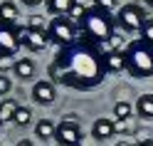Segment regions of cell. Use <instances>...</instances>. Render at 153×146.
Listing matches in <instances>:
<instances>
[{"label": "cell", "mask_w": 153, "mask_h": 146, "mask_svg": "<svg viewBox=\"0 0 153 146\" xmlns=\"http://www.w3.org/2000/svg\"><path fill=\"white\" fill-rule=\"evenodd\" d=\"M104 74H106V70H104V55L99 52V47L84 42L82 37L76 42L62 47L50 64L52 82H59V84L79 89V92L99 87Z\"/></svg>", "instance_id": "obj_1"}, {"label": "cell", "mask_w": 153, "mask_h": 146, "mask_svg": "<svg viewBox=\"0 0 153 146\" xmlns=\"http://www.w3.org/2000/svg\"><path fill=\"white\" fill-rule=\"evenodd\" d=\"M114 30H116V27H114L111 13H104V10H99V7H87L84 20L79 22V37L84 42L94 45V47L109 42Z\"/></svg>", "instance_id": "obj_2"}, {"label": "cell", "mask_w": 153, "mask_h": 146, "mask_svg": "<svg viewBox=\"0 0 153 146\" xmlns=\"http://www.w3.org/2000/svg\"><path fill=\"white\" fill-rule=\"evenodd\" d=\"M126 72L136 79H146V77H153V45L136 40L126 47Z\"/></svg>", "instance_id": "obj_3"}, {"label": "cell", "mask_w": 153, "mask_h": 146, "mask_svg": "<svg viewBox=\"0 0 153 146\" xmlns=\"http://www.w3.org/2000/svg\"><path fill=\"white\" fill-rule=\"evenodd\" d=\"M47 35H50V40L57 42L59 47H67L79 40V32H76V25L69 20V17H54V20L47 25Z\"/></svg>", "instance_id": "obj_4"}, {"label": "cell", "mask_w": 153, "mask_h": 146, "mask_svg": "<svg viewBox=\"0 0 153 146\" xmlns=\"http://www.w3.org/2000/svg\"><path fill=\"white\" fill-rule=\"evenodd\" d=\"M116 20L121 25V30H126V32H141V27L146 25L148 17H146V13H143L136 3H128V5H123L119 10Z\"/></svg>", "instance_id": "obj_5"}, {"label": "cell", "mask_w": 153, "mask_h": 146, "mask_svg": "<svg viewBox=\"0 0 153 146\" xmlns=\"http://www.w3.org/2000/svg\"><path fill=\"white\" fill-rule=\"evenodd\" d=\"M20 35H17V25L0 22V57H15L20 50Z\"/></svg>", "instance_id": "obj_6"}, {"label": "cell", "mask_w": 153, "mask_h": 146, "mask_svg": "<svg viewBox=\"0 0 153 146\" xmlns=\"http://www.w3.org/2000/svg\"><path fill=\"white\" fill-rule=\"evenodd\" d=\"M17 35H20V45H25L30 52H42L45 47L52 42L47 32H37V30H30L27 25H17Z\"/></svg>", "instance_id": "obj_7"}, {"label": "cell", "mask_w": 153, "mask_h": 146, "mask_svg": "<svg viewBox=\"0 0 153 146\" xmlns=\"http://www.w3.org/2000/svg\"><path fill=\"white\" fill-rule=\"evenodd\" d=\"M54 139H57L59 146H74V144L82 141V126L76 124L74 119H64L62 124H57Z\"/></svg>", "instance_id": "obj_8"}, {"label": "cell", "mask_w": 153, "mask_h": 146, "mask_svg": "<svg viewBox=\"0 0 153 146\" xmlns=\"http://www.w3.org/2000/svg\"><path fill=\"white\" fill-rule=\"evenodd\" d=\"M54 97H57V89H54V82H52V79L35 82V87H32V99H35L37 104H52Z\"/></svg>", "instance_id": "obj_9"}, {"label": "cell", "mask_w": 153, "mask_h": 146, "mask_svg": "<svg viewBox=\"0 0 153 146\" xmlns=\"http://www.w3.org/2000/svg\"><path fill=\"white\" fill-rule=\"evenodd\" d=\"M114 124H116V121H111L109 116H99V119L94 121V126H91V136L99 139V141L111 139V136L116 134V126H114Z\"/></svg>", "instance_id": "obj_10"}, {"label": "cell", "mask_w": 153, "mask_h": 146, "mask_svg": "<svg viewBox=\"0 0 153 146\" xmlns=\"http://www.w3.org/2000/svg\"><path fill=\"white\" fill-rule=\"evenodd\" d=\"M104 70H106V74L123 72V70H126V57H123V52H111V55H104Z\"/></svg>", "instance_id": "obj_11"}, {"label": "cell", "mask_w": 153, "mask_h": 146, "mask_svg": "<svg viewBox=\"0 0 153 146\" xmlns=\"http://www.w3.org/2000/svg\"><path fill=\"white\" fill-rule=\"evenodd\" d=\"M136 114L146 121L153 119V94H141L136 99Z\"/></svg>", "instance_id": "obj_12"}, {"label": "cell", "mask_w": 153, "mask_h": 146, "mask_svg": "<svg viewBox=\"0 0 153 146\" xmlns=\"http://www.w3.org/2000/svg\"><path fill=\"white\" fill-rule=\"evenodd\" d=\"M72 5H74V0H45V10L50 15H59V17L69 13Z\"/></svg>", "instance_id": "obj_13"}, {"label": "cell", "mask_w": 153, "mask_h": 146, "mask_svg": "<svg viewBox=\"0 0 153 146\" xmlns=\"http://www.w3.org/2000/svg\"><path fill=\"white\" fill-rule=\"evenodd\" d=\"M15 74L20 77L22 82L32 79V77H35V62L30 60V57H20V60L15 62Z\"/></svg>", "instance_id": "obj_14"}, {"label": "cell", "mask_w": 153, "mask_h": 146, "mask_svg": "<svg viewBox=\"0 0 153 146\" xmlns=\"http://www.w3.org/2000/svg\"><path fill=\"white\" fill-rule=\"evenodd\" d=\"M17 17H20V13H17V5L13 3V0L0 3V22H10V25H15Z\"/></svg>", "instance_id": "obj_15"}, {"label": "cell", "mask_w": 153, "mask_h": 146, "mask_svg": "<svg viewBox=\"0 0 153 146\" xmlns=\"http://www.w3.org/2000/svg\"><path fill=\"white\" fill-rule=\"evenodd\" d=\"M54 131H57V126H54V121H50V119H40L37 121V126H35V136L37 139H52L54 136Z\"/></svg>", "instance_id": "obj_16"}, {"label": "cell", "mask_w": 153, "mask_h": 146, "mask_svg": "<svg viewBox=\"0 0 153 146\" xmlns=\"http://www.w3.org/2000/svg\"><path fill=\"white\" fill-rule=\"evenodd\" d=\"M17 109H20V106H17L15 99H3L0 102V121H13Z\"/></svg>", "instance_id": "obj_17"}, {"label": "cell", "mask_w": 153, "mask_h": 146, "mask_svg": "<svg viewBox=\"0 0 153 146\" xmlns=\"http://www.w3.org/2000/svg\"><path fill=\"white\" fill-rule=\"evenodd\" d=\"M133 109H136V106H131V102L121 99V102L114 104V116H116L119 121H128V119H131V114H133Z\"/></svg>", "instance_id": "obj_18"}, {"label": "cell", "mask_w": 153, "mask_h": 146, "mask_svg": "<svg viewBox=\"0 0 153 146\" xmlns=\"http://www.w3.org/2000/svg\"><path fill=\"white\" fill-rule=\"evenodd\" d=\"M27 27H30V30H37V32H47L45 15H30V20H27Z\"/></svg>", "instance_id": "obj_19"}, {"label": "cell", "mask_w": 153, "mask_h": 146, "mask_svg": "<svg viewBox=\"0 0 153 146\" xmlns=\"http://www.w3.org/2000/svg\"><path fill=\"white\" fill-rule=\"evenodd\" d=\"M84 13H87V7H84V5H76V3H74V5H72V10L67 13V17H69V20L76 25V22H82V20H84Z\"/></svg>", "instance_id": "obj_20"}, {"label": "cell", "mask_w": 153, "mask_h": 146, "mask_svg": "<svg viewBox=\"0 0 153 146\" xmlns=\"http://www.w3.org/2000/svg\"><path fill=\"white\" fill-rule=\"evenodd\" d=\"M30 119H32V112L27 109V106H20V109H17V114H15V124L17 126H25V124H30Z\"/></svg>", "instance_id": "obj_21"}, {"label": "cell", "mask_w": 153, "mask_h": 146, "mask_svg": "<svg viewBox=\"0 0 153 146\" xmlns=\"http://www.w3.org/2000/svg\"><path fill=\"white\" fill-rule=\"evenodd\" d=\"M141 40L148 42V45H153V17H148L146 25L141 27Z\"/></svg>", "instance_id": "obj_22"}, {"label": "cell", "mask_w": 153, "mask_h": 146, "mask_svg": "<svg viewBox=\"0 0 153 146\" xmlns=\"http://www.w3.org/2000/svg\"><path fill=\"white\" fill-rule=\"evenodd\" d=\"M111 47H114V52H126L123 50V32H119V30H114V35H111Z\"/></svg>", "instance_id": "obj_23"}, {"label": "cell", "mask_w": 153, "mask_h": 146, "mask_svg": "<svg viewBox=\"0 0 153 146\" xmlns=\"http://www.w3.org/2000/svg\"><path fill=\"white\" fill-rule=\"evenodd\" d=\"M15 57H0V74H7V70H15Z\"/></svg>", "instance_id": "obj_24"}, {"label": "cell", "mask_w": 153, "mask_h": 146, "mask_svg": "<svg viewBox=\"0 0 153 146\" xmlns=\"http://www.w3.org/2000/svg\"><path fill=\"white\" fill-rule=\"evenodd\" d=\"M94 7H99L104 13H111L116 7V0H94Z\"/></svg>", "instance_id": "obj_25"}, {"label": "cell", "mask_w": 153, "mask_h": 146, "mask_svg": "<svg viewBox=\"0 0 153 146\" xmlns=\"http://www.w3.org/2000/svg\"><path fill=\"white\" fill-rule=\"evenodd\" d=\"M13 89V82H10V77H5V74H0V97H5L7 92Z\"/></svg>", "instance_id": "obj_26"}, {"label": "cell", "mask_w": 153, "mask_h": 146, "mask_svg": "<svg viewBox=\"0 0 153 146\" xmlns=\"http://www.w3.org/2000/svg\"><path fill=\"white\" fill-rule=\"evenodd\" d=\"M114 126H116V134H128L131 131V124L128 121H116Z\"/></svg>", "instance_id": "obj_27"}, {"label": "cell", "mask_w": 153, "mask_h": 146, "mask_svg": "<svg viewBox=\"0 0 153 146\" xmlns=\"http://www.w3.org/2000/svg\"><path fill=\"white\" fill-rule=\"evenodd\" d=\"M136 136H138V144H143V141H148V139H151V131L138 129V131H136Z\"/></svg>", "instance_id": "obj_28"}, {"label": "cell", "mask_w": 153, "mask_h": 146, "mask_svg": "<svg viewBox=\"0 0 153 146\" xmlns=\"http://www.w3.org/2000/svg\"><path fill=\"white\" fill-rule=\"evenodd\" d=\"M25 5H30V7H35V5H40V3H45V0H22Z\"/></svg>", "instance_id": "obj_29"}, {"label": "cell", "mask_w": 153, "mask_h": 146, "mask_svg": "<svg viewBox=\"0 0 153 146\" xmlns=\"http://www.w3.org/2000/svg\"><path fill=\"white\" fill-rule=\"evenodd\" d=\"M17 146H35L30 139H22V141H17Z\"/></svg>", "instance_id": "obj_30"}, {"label": "cell", "mask_w": 153, "mask_h": 146, "mask_svg": "<svg viewBox=\"0 0 153 146\" xmlns=\"http://www.w3.org/2000/svg\"><path fill=\"white\" fill-rule=\"evenodd\" d=\"M143 146H153V139H148V141H143Z\"/></svg>", "instance_id": "obj_31"}, {"label": "cell", "mask_w": 153, "mask_h": 146, "mask_svg": "<svg viewBox=\"0 0 153 146\" xmlns=\"http://www.w3.org/2000/svg\"><path fill=\"white\" fill-rule=\"evenodd\" d=\"M146 5H148V7H153V0H146Z\"/></svg>", "instance_id": "obj_32"}, {"label": "cell", "mask_w": 153, "mask_h": 146, "mask_svg": "<svg viewBox=\"0 0 153 146\" xmlns=\"http://www.w3.org/2000/svg\"><path fill=\"white\" fill-rule=\"evenodd\" d=\"M116 146H131V144H126V141H123V144H116Z\"/></svg>", "instance_id": "obj_33"}, {"label": "cell", "mask_w": 153, "mask_h": 146, "mask_svg": "<svg viewBox=\"0 0 153 146\" xmlns=\"http://www.w3.org/2000/svg\"><path fill=\"white\" fill-rule=\"evenodd\" d=\"M131 146H143V144H138V141H136V144H131Z\"/></svg>", "instance_id": "obj_34"}, {"label": "cell", "mask_w": 153, "mask_h": 146, "mask_svg": "<svg viewBox=\"0 0 153 146\" xmlns=\"http://www.w3.org/2000/svg\"><path fill=\"white\" fill-rule=\"evenodd\" d=\"M74 146H82V144H74Z\"/></svg>", "instance_id": "obj_35"}, {"label": "cell", "mask_w": 153, "mask_h": 146, "mask_svg": "<svg viewBox=\"0 0 153 146\" xmlns=\"http://www.w3.org/2000/svg\"><path fill=\"white\" fill-rule=\"evenodd\" d=\"M0 124H3V121H0Z\"/></svg>", "instance_id": "obj_36"}]
</instances>
